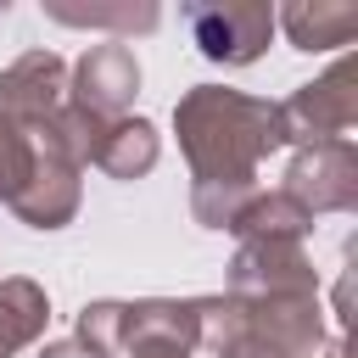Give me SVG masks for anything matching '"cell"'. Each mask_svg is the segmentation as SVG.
I'll return each mask as SVG.
<instances>
[{"label":"cell","instance_id":"obj_1","mask_svg":"<svg viewBox=\"0 0 358 358\" xmlns=\"http://www.w3.org/2000/svg\"><path fill=\"white\" fill-rule=\"evenodd\" d=\"M179 151L190 162V213L201 229H229V218L246 207L257 190V162L285 145V123L274 101L224 90V84H196L173 106Z\"/></svg>","mask_w":358,"mask_h":358},{"label":"cell","instance_id":"obj_2","mask_svg":"<svg viewBox=\"0 0 358 358\" xmlns=\"http://www.w3.org/2000/svg\"><path fill=\"white\" fill-rule=\"evenodd\" d=\"M308 218L319 213H352L358 207V151L352 140H313L291 157L280 185Z\"/></svg>","mask_w":358,"mask_h":358},{"label":"cell","instance_id":"obj_3","mask_svg":"<svg viewBox=\"0 0 358 358\" xmlns=\"http://www.w3.org/2000/svg\"><path fill=\"white\" fill-rule=\"evenodd\" d=\"M28 140H34V168H28V179H22V190L6 201L28 229H62L73 213H78V162L34 123L28 129Z\"/></svg>","mask_w":358,"mask_h":358},{"label":"cell","instance_id":"obj_4","mask_svg":"<svg viewBox=\"0 0 358 358\" xmlns=\"http://www.w3.org/2000/svg\"><path fill=\"white\" fill-rule=\"evenodd\" d=\"M229 296H319V268L302 241H241L229 257Z\"/></svg>","mask_w":358,"mask_h":358},{"label":"cell","instance_id":"obj_5","mask_svg":"<svg viewBox=\"0 0 358 358\" xmlns=\"http://www.w3.org/2000/svg\"><path fill=\"white\" fill-rule=\"evenodd\" d=\"M285 145H313V140H347L358 123V90H352V62H336L324 78L302 84L291 101H280Z\"/></svg>","mask_w":358,"mask_h":358},{"label":"cell","instance_id":"obj_6","mask_svg":"<svg viewBox=\"0 0 358 358\" xmlns=\"http://www.w3.org/2000/svg\"><path fill=\"white\" fill-rule=\"evenodd\" d=\"M185 28L196 39V50L207 62H224V67H246L263 56L268 34H274V11L268 6H241V0H224V6H185Z\"/></svg>","mask_w":358,"mask_h":358},{"label":"cell","instance_id":"obj_7","mask_svg":"<svg viewBox=\"0 0 358 358\" xmlns=\"http://www.w3.org/2000/svg\"><path fill=\"white\" fill-rule=\"evenodd\" d=\"M134 90H140V62L117 39L112 45H90L78 56V67H73V106H84L101 123L123 117L129 101H134Z\"/></svg>","mask_w":358,"mask_h":358},{"label":"cell","instance_id":"obj_8","mask_svg":"<svg viewBox=\"0 0 358 358\" xmlns=\"http://www.w3.org/2000/svg\"><path fill=\"white\" fill-rule=\"evenodd\" d=\"M62 90H67V67L56 50H28L17 56L6 73H0V112L22 129L45 123L56 106H62Z\"/></svg>","mask_w":358,"mask_h":358},{"label":"cell","instance_id":"obj_9","mask_svg":"<svg viewBox=\"0 0 358 358\" xmlns=\"http://www.w3.org/2000/svg\"><path fill=\"white\" fill-rule=\"evenodd\" d=\"M101 173L112 179H140L157 168V129L145 117H112L95 140V157H90Z\"/></svg>","mask_w":358,"mask_h":358},{"label":"cell","instance_id":"obj_10","mask_svg":"<svg viewBox=\"0 0 358 358\" xmlns=\"http://www.w3.org/2000/svg\"><path fill=\"white\" fill-rule=\"evenodd\" d=\"M313 218L285 196V190H252L246 207L229 218V235L241 241H308Z\"/></svg>","mask_w":358,"mask_h":358},{"label":"cell","instance_id":"obj_11","mask_svg":"<svg viewBox=\"0 0 358 358\" xmlns=\"http://www.w3.org/2000/svg\"><path fill=\"white\" fill-rule=\"evenodd\" d=\"M45 319H50V296L34 280H22V274L0 280V358H11L28 341H39Z\"/></svg>","mask_w":358,"mask_h":358},{"label":"cell","instance_id":"obj_12","mask_svg":"<svg viewBox=\"0 0 358 358\" xmlns=\"http://www.w3.org/2000/svg\"><path fill=\"white\" fill-rule=\"evenodd\" d=\"M280 22L296 50H336V45H352V34H358L352 6H285Z\"/></svg>","mask_w":358,"mask_h":358},{"label":"cell","instance_id":"obj_13","mask_svg":"<svg viewBox=\"0 0 358 358\" xmlns=\"http://www.w3.org/2000/svg\"><path fill=\"white\" fill-rule=\"evenodd\" d=\"M28 168H34V140H28V129L0 112V201H11V196L22 190Z\"/></svg>","mask_w":358,"mask_h":358},{"label":"cell","instance_id":"obj_14","mask_svg":"<svg viewBox=\"0 0 358 358\" xmlns=\"http://www.w3.org/2000/svg\"><path fill=\"white\" fill-rule=\"evenodd\" d=\"M56 17H62V22H123V28H151V22H157L151 6H140V11H62V6H56Z\"/></svg>","mask_w":358,"mask_h":358},{"label":"cell","instance_id":"obj_15","mask_svg":"<svg viewBox=\"0 0 358 358\" xmlns=\"http://www.w3.org/2000/svg\"><path fill=\"white\" fill-rule=\"evenodd\" d=\"M218 358H285V352H280V347H268L263 336H252V330H246V336H241V341H229Z\"/></svg>","mask_w":358,"mask_h":358},{"label":"cell","instance_id":"obj_16","mask_svg":"<svg viewBox=\"0 0 358 358\" xmlns=\"http://www.w3.org/2000/svg\"><path fill=\"white\" fill-rule=\"evenodd\" d=\"M39 358H95V352H90L84 341H73V336H67V341H50V347H45Z\"/></svg>","mask_w":358,"mask_h":358}]
</instances>
